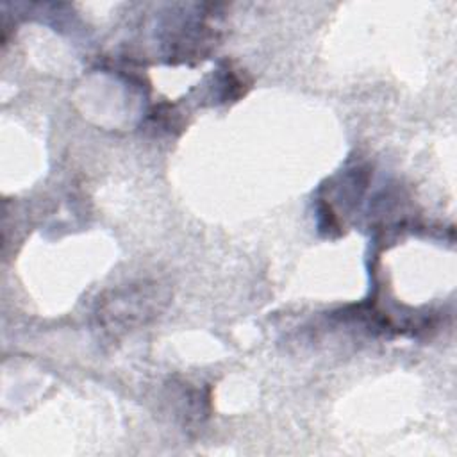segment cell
Returning a JSON list of instances; mask_svg holds the SVG:
<instances>
[{"label": "cell", "mask_w": 457, "mask_h": 457, "mask_svg": "<svg viewBox=\"0 0 457 457\" xmlns=\"http://www.w3.org/2000/svg\"><path fill=\"white\" fill-rule=\"evenodd\" d=\"M164 300L155 284H137L112 291L111 298L98 302V320L107 330H127L145 323L159 312Z\"/></svg>", "instance_id": "obj_1"}]
</instances>
